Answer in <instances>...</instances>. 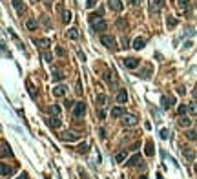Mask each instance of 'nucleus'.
<instances>
[{"instance_id": "27", "label": "nucleus", "mask_w": 197, "mask_h": 179, "mask_svg": "<svg viewBox=\"0 0 197 179\" xmlns=\"http://www.w3.org/2000/svg\"><path fill=\"white\" fill-rule=\"evenodd\" d=\"M71 11H62V22L64 24H68V22H71Z\"/></svg>"}, {"instance_id": "4", "label": "nucleus", "mask_w": 197, "mask_h": 179, "mask_svg": "<svg viewBox=\"0 0 197 179\" xmlns=\"http://www.w3.org/2000/svg\"><path fill=\"white\" fill-rule=\"evenodd\" d=\"M84 113H86V104H84L82 101L80 103H75V106H73V117L75 119H82Z\"/></svg>"}, {"instance_id": "50", "label": "nucleus", "mask_w": 197, "mask_h": 179, "mask_svg": "<svg viewBox=\"0 0 197 179\" xmlns=\"http://www.w3.org/2000/svg\"><path fill=\"white\" fill-rule=\"evenodd\" d=\"M33 4H39V2H40V0H31Z\"/></svg>"}, {"instance_id": "46", "label": "nucleus", "mask_w": 197, "mask_h": 179, "mask_svg": "<svg viewBox=\"0 0 197 179\" xmlns=\"http://www.w3.org/2000/svg\"><path fill=\"white\" fill-rule=\"evenodd\" d=\"M99 117H101V119H104V117H106V110H101V112H99Z\"/></svg>"}, {"instance_id": "51", "label": "nucleus", "mask_w": 197, "mask_h": 179, "mask_svg": "<svg viewBox=\"0 0 197 179\" xmlns=\"http://www.w3.org/2000/svg\"><path fill=\"white\" fill-rule=\"evenodd\" d=\"M195 174H197V165H195Z\"/></svg>"}, {"instance_id": "31", "label": "nucleus", "mask_w": 197, "mask_h": 179, "mask_svg": "<svg viewBox=\"0 0 197 179\" xmlns=\"http://www.w3.org/2000/svg\"><path fill=\"white\" fill-rule=\"evenodd\" d=\"M186 137L190 139V141H197V132H195V130H188Z\"/></svg>"}, {"instance_id": "49", "label": "nucleus", "mask_w": 197, "mask_h": 179, "mask_svg": "<svg viewBox=\"0 0 197 179\" xmlns=\"http://www.w3.org/2000/svg\"><path fill=\"white\" fill-rule=\"evenodd\" d=\"M194 97L197 99V86H195V90H194Z\"/></svg>"}, {"instance_id": "36", "label": "nucleus", "mask_w": 197, "mask_h": 179, "mask_svg": "<svg viewBox=\"0 0 197 179\" xmlns=\"http://www.w3.org/2000/svg\"><path fill=\"white\" fill-rule=\"evenodd\" d=\"M179 8L181 9H188V0H179Z\"/></svg>"}, {"instance_id": "14", "label": "nucleus", "mask_w": 197, "mask_h": 179, "mask_svg": "<svg viewBox=\"0 0 197 179\" xmlns=\"http://www.w3.org/2000/svg\"><path fill=\"white\" fill-rule=\"evenodd\" d=\"M95 103H97V106H101V108H104V106L108 104V97L104 93H99L97 97H95Z\"/></svg>"}, {"instance_id": "44", "label": "nucleus", "mask_w": 197, "mask_h": 179, "mask_svg": "<svg viewBox=\"0 0 197 179\" xmlns=\"http://www.w3.org/2000/svg\"><path fill=\"white\" fill-rule=\"evenodd\" d=\"M86 6H88V8H93V6H95V0H88V2H86Z\"/></svg>"}, {"instance_id": "12", "label": "nucleus", "mask_w": 197, "mask_h": 179, "mask_svg": "<svg viewBox=\"0 0 197 179\" xmlns=\"http://www.w3.org/2000/svg\"><path fill=\"white\" fill-rule=\"evenodd\" d=\"M11 174H13V166H8L6 163H2V165H0V176H2V177H8Z\"/></svg>"}, {"instance_id": "24", "label": "nucleus", "mask_w": 197, "mask_h": 179, "mask_svg": "<svg viewBox=\"0 0 197 179\" xmlns=\"http://www.w3.org/2000/svg\"><path fill=\"white\" fill-rule=\"evenodd\" d=\"M153 152H155V150H153V143H152V141H146V150H144V154L148 155V157H152V155H153Z\"/></svg>"}, {"instance_id": "2", "label": "nucleus", "mask_w": 197, "mask_h": 179, "mask_svg": "<svg viewBox=\"0 0 197 179\" xmlns=\"http://www.w3.org/2000/svg\"><path fill=\"white\" fill-rule=\"evenodd\" d=\"M91 26H93V29H97V31H106V28H108V24L104 22L102 17H97V15H91Z\"/></svg>"}, {"instance_id": "42", "label": "nucleus", "mask_w": 197, "mask_h": 179, "mask_svg": "<svg viewBox=\"0 0 197 179\" xmlns=\"http://www.w3.org/2000/svg\"><path fill=\"white\" fill-rule=\"evenodd\" d=\"M64 106H66V108H73L75 104H73V103L70 101V99H66V103H64Z\"/></svg>"}, {"instance_id": "7", "label": "nucleus", "mask_w": 197, "mask_h": 179, "mask_svg": "<svg viewBox=\"0 0 197 179\" xmlns=\"http://www.w3.org/2000/svg\"><path fill=\"white\" fill-rule=\"evenodd\" d=\"M108 8L115 13H121L122 11V2L121 0H108Z\"/></svg>"}, {"instance_id": "11", "label": "nucleus", "mask_w": 197, "mask_h": 179, "mask_svg": "<svg viewBox=\"0 0 197 179\" xmlns=\"http://www.w3.org/2000/svg\"><path fill=\"white\" fill-rule=\"evenodd\" d=\"M2 157H11L13 155V152H11V146L8 145V141H2Z\"/></svg>"}, {"instance_id": "1", "label": "nucleus", "mask_w": 197, "mask_h": 179, "mask_svg": "<svg viewBox=\"0 0 197 179\" xmlns=\"http://www.w3.org/2000/svg\"><path fill=\"white\" fill-rule=\"evenodd\" d=\"M49 112H51V121H49V124H51L53 128H59L60 126V110H59V106L53 104L51 108H49Z\"/></svg>"}, {"instance_id": "26", "label": "nucleus", "mask_w": 197, "mask_h": 179, "mask_svg": "<svg viewBox=\"0 0 197 179\" xmlns=\"http://www.w3.org/2000/svg\"><path fill=\"white\" fill-rule=\"evenodd\" d=\"M163 8V0H153L152 2V11H161Z\"/></svg>"}, {"instance_id": "15", "label": "nucleus", "mask_w": 197, "mask_h": 179, "mask_svg": "<svg viewBox=\"0 0 197 179\" xmlns=\"http://www.w3.org/2000/svg\"><path fill=\"white\" fill-rule=\"evenodd\" d=\"M66 37H68L70 40H77V39H79V29H77V28H70V29L66 31Z\"/></svg>"}, {"instance_id": "52", "label": "nucleus", "mask_w": 197, "mask_h": 179, "mask_svg": "<svg viewBox=\"0 0 197 179\" xmlns=\"http://www.w3.org/2000/svg\"><path fill=\"white\" fill-rule=\"evenodd\" d=\"M141 179H146V177H141Z\"/></svg>"}, {"instance_id": "40", "label": "nucleus", "mask_w": 197, "mask_h": 179, "mask_svg": "<svg viewBox=\"0 0 197 179\" xmlns=\"http://www.w3.org/2000/svg\"><path fill=\"white\" fill-rule=\"evenodd\" d=\"M75 93H77V95H80V93H82V86H80V81L77 82V90H75Z\"/></svg>"}, {"instance_id": "47", "label": "nucleus", "mask_w": 197, "mask_h": 179, "mask_svg": "<svg viewBox=\"0 0 197 179\" xmlns=\"http://www.w3.org/2000/svg\"><path fill=\"white\" fill-rule=\"evenodd\" d=\"M130 4H133V6H137V4H141V0H128Z\"/></svg>"}, {"instance_id": "21", "label": "nucleus", "mask_w": 197, "mask_h": 179, "mask_svg": "<svg viewBox=\"0 0 197 179\" xmlns=\"http://www.w3.org/2000/svg\"><path fill=\"white\" fill-rule=\"evenodd\" d=\"M37 26H39V22L35 20V18H28V20H26V28H28L29 31H35Z\"/></svg>"}, {"instance_id": "8", "label": "nucleus", "mask_w": 197, "mask_h": 179, "mask_svg": "<svg viewBox=\"0 0 197 179\" xmlns=\"http://www.w3.org/2000/svg\"><path fill=\"white\" fill-rule=\"evenodd\" d=\"M183 157L186 159L188 163L195 161V150H192V148H183Z\"/></svg>"}, {"instance_id": "20", "label": "nucleus", "mask_w": 197, "mask_h": 179, "mask_svg": "<svg viewBox=\"0 0 197 179\" xmlns=\"http://www.w3.org/2000/svg\"><path fill=\"white\" fill-rule=\"evenodd\" d=\"M11 4H13V8L17 9V13H24V4H22V0H11Z\"/></svg>"}, {"instance_id": "25", "label": "nucleus", "mask_w": 197, "mask_h": 179, "mask_svg": "<svg viewBox=\"0 0 197 179\" xmlns=\"http://www.w3.org/2000/svg\"><path fill=\"white\" fill-rule=\"evenodd\" d=\"M64 141H68V143H71V141H77V134H73V132H68L66 135H62Z\"/></svg>"}, {"instance_id": "16", "label": "nucleus", "mask_w": 197, "mask_h": 179, "mask_svg": "<svg viewBox=\"0 0 197 179\" xmlns=\"http://www.w3.org/2000/svg\"><path fill=\"white\" fill-rule=\"evenodd\" d=\"M117 103H121V104H126V103H128V93H126V90H119V93H117Z\"/></svg>"}, {"instance_id": "13", "label": "nucleus", "mask_w": 197, "mask_h": 179, "mask_svg": "<svg viewBox=\"0 0 197 179\" xmlns=\"http://www.w3.org/2000/svg\"><path fill=\"white\" fill-rule=\"evenodd\" d=\"M66 90H68L66 86L59 84V86H55V88H53V95H55V97H64V95H66Z\"/></svg>"}, {"instance_id": "33", "label": "nucleus", "mask_w": 197, "mask_h": 179, "mask_svg": "<svg viewBox=\"0 0 197 179\" xmlns=\"http://www.w3.org/2000/svg\"><path fill=\"white\" fill-rule=\"evenodd\" d=\"M28 88H29V95H31L33 99H37V92H35V88H33L31 81H28Z\"/></svg>"}, {"instance_id": "10", "label": "nucleus", "mask_w": 197, "mask_h": 179, "mask_svg": "<svg viewBox=\"0 0 197 179\" xmlns=\"http://www.w3.org/2000/svg\"><path fill=\"white\" fill-rule=\"evenodd\" d=\"M126 115V110L122 108V106H115V108H111V117L113 119H119V117H124Z\"/></svg>"}, {"instance_id": "3", "label": "nucleus", "mask_w": 197, "mask_h": 179, "mask_svg": "<svg viewBox=\"0 0 197 179\" xmlns=\"http://www.w3.org/2000/svg\"><path fill=\"white\" fill-rule=\"evenodd\" d=\"M101 42H102L108 50H111V51L117 50V40H115L111 35H102V37H101Z\"/></svg>"}, {"instance_id": "34", "label": "nucleus", "mask_w": 197, "mask_h": 179, "mask_svg": "<svg viewBox=\"0 0 197 179\" xmlns=\"http://www.w3.org/2000/svg\"><path fill=\"white\" fill-rule=\"evenodd\" d=\"M55 53H57L59 57H64V55H66V50H64V48H60V46H59V48H55Z\"/></svg>"}, {"instance_id": "22", "label": "nucleus", "mask_w": 197, "mask_h": 179, "mask_svg": "<svg viewBox=\"0 0 197 179\" xmlns=\"http://www.w3.org/2000/svg\"><path fill=\"white\" fill-rule=\"evenodd\" d=\"M139 163H143V161H141V155H139V154H135L132 159H128V163H126V165H128V166H135V165H139Z\"/></svg>"}, {"instance_id": "41", "label": "nucleus", "mask_w": 197, "mask_h": 179, "mask_svg": "<svg viewBox=\"0 0 197 179\" xmlns=\"http://www.w3.org/2000/svg\"><path fill=\"white\" fill-rule=\"evenodd\" d=\"M184 35H186V37H194L195 31H194V29H186V33H183V37H184Z\"/></svg>"}, {"instance_id": "6", "label": "nucleus", "mask_w": 197, "mask_h": 179, "mask_svg": "<svg viewBox=\"0 0 197 179\" xmlns=\"http://www.w3.org/2000/svg\"><path fill=\"white\" fill-rule=\"evenodd\" d=\"M122 62H124V66L128 68V70H135V68H139L141 61H139V59H135V57H128V59H124Z\"/></svg>"}, {"instance_id": "32", "label": "nucleus", "mask_w": 197, "mask_h": 179, "mask_svg": "<svg viewBox=\"0 0 197 179\" xmlns=\"http://www.w3.org/2000/svg\"><path fill=\"white\" fill-rule=\"evenodd\" d=\"M166 26H168V28H175L177 20H175V18H172V17H168V18H166Z\"/></svg>"}, {"instance_id": "23", "label": "nucleus", "mask_w": 197, "mask_h": 179, "mask_svg": "<svg viewBox=\"0 0 197 179\" xmlns=\"http://www.w3.org/2000/svg\"><path fill=\"white\" fill-rule=\"evenodd\" d=\"M126 157H128V152H126V150H121V152H117L115 161H117V163H122V161H126Z\"/></svg>"}, {"instance_id": "30", "label": "nucleus", "mask_w": 197, "mask_h": 179, "mask_svg": "<svg viewBox=\"0 0 197 179\" xmlns=\"http://www.w3.org/2000/svg\"><path fill=\"white\" fill-rule=\"evenodd\" d=\"M51 75H53V81H55V82H60V81L64 79V75L60 73V71H57V70H55V71H53Z\"/></svg>"}, {"instance_id": "39", "label": "nucleus", "mask_w": 197, "mask_h": 179, "mask_svg": "<svg viewBox=\"0 0 197 179\" xmlns=\"http://www.w3.org/2000/svg\"><path fill=\"white\" fill-rule=\"evenodd\" d=\"M111 75H113V73H110V71H108V73L104 75V81H106V82H111V81H113V77H111Z\"/></svg>"}, {"instance_id": "17", "label": "nucleus", "mask_w": 197, "mask_h": 179, "mask_svg": "<svg viewBox=\"0 0 197 179\" xmlns=\"http://www.w3.org/2000/svg\"><path fill=\"white\" fill-rule=\"evenodd\" d=\"M144 46H146V39H144V37H137V39L133 40V48H135V50H143Z\"/></svg>"}, {"instance_id": "48", "label": "nucleus", "mask_w": 197, "mask_h": 179, "mask_svg": "<svg viewBox=\"0 0 197 179\" xmlns=\"http://www.w3.org/2000/svg\"><path fill=\"white\" fill-rule=\"evenodd\" d=\"M17 179H28V176H26V174H20V176H18Z\"/></svg>"}, {"instance_id": "19", "label": "nucleus", "mask_w": 197, "mask_h": 179, "mask_svg": "<svg viewBox=\"0 0 197 179\" xmlns=\"http://www.w3.org/2000/svg\"><path fill=\"white\" fill-rule=\"evenodd\" d=\"M179 124H181L183 128H190L192 126V121H190L186 115H179Z\"/></svg>"}, {"instance_id": "37", "label": "nucleus", "mask_w": 197, "mask_h": 179, "mask_svg": "<svg viewBox=\"0 0 197 179\" xmlns=\"http://www.w3.org/2000/svg\"><path fill=\"white\" fill-rule=\"evenodd\" d=\"M42 59H44L46 62H51V55H49L48 51H44V53H42Z\"/></svg>"}, {"instance_id": "35", "label": "nucleus", "mask_w": 197, "mask_h": 179, "mask_svg": "<svg viewBox=\"0 0 197 179\" xmlns=\"http://www.w3.org/2000/svg\"><path fill=\"white\" fill-rule=\"evenodd\" d=\"M177 112H179V115H184V113L188 112V106L181 104V106H179V110H177Z\"/></svg>"}, {"instance_id": "28", "label": "nucleus", "mask_w": 197, "mask_h": 179, "mask_svg": "<svg viewBox=\"0 0 197 179\" xmlns=\"http://www.w3.org/2000/svg\"><path fill=\"white\" fill-rule=\"evenodd\" d=\"M188 112H190L192 115H197V101H194V103L188 104Z\"/></svg>"}, {"instance_id": "45", "label": "nucleus", "mask_w": 197, "mask_h": 179, "mask_svg": "<svg viewBox=\"0 0 197 179\" xmlns=\"http://www.w3.org/2000/svg\"><path fill=\"white\" fill-rule=\"evenodd\" d=\"M79 59H80V61H82V62H84V61H86V55H84L82 51H79Z\"/></svg>"}, {"instance_id": "18", "label": "nucleus", "mask_w": 197, "mask_h": 179, "mask_svg": "<svg viewBox=\"0 0 197 179\" xmlns=\"http://www.w3.org/2000/svg\"><path fill=\"white\" fill-rule=\"evenodd\" d=\"M35 44H37L40 50H48V48L51 46V40H49V39H40V40H37Z\"/></svg>"}, {"instance_id": "38", "label": "nucleus", "mask_w": 197, "mask_h": 179, "mask_svg": "<svg viewBox=\"0 0 197 179\" xmlns=\"http://www.w3.org/2000/svg\"><path fill=\"white\" fill-rule=\"evenodd\" d=\"M168 137H170V132H168V130H161V139H168Z\"/></svg>"}, {"instance_id": "43", "label": "nucleus", "mask_w": 197, "mask_h": 179, "mask_svg": "<svg viewBox=\"0 0 197 179\" xmlns=\"http://www.w3.org/2000/svg\"><path fill=\"white\" fill-rule=\"evenodd\" d=\"M99 134H101V139H104V137H106V130L101 128V130H99Z\"/></svg>"}, {"instance_id": "5", "label": "nucleus", "mask_w": 197, "mask_h": 179, "mask_svg": "<svg viewBox=\"0 0 197 179\" xmlns=\"http://www.w3.org/2000/svg\"><path fill=\"white\" fill-rule=\"evenodd\" d=\"M161 104H163V110H170L172 106L175 104V97H168V95H163V97H161Z\"/></svg>"}, {"instance_id": "9", "label": "nucleus", "mask_w": 197, "mask_h": 179, "mask_svg": "<svg viewBox=\"0 0 197 179\" xmlns=\"http://www.w3.org/2000/svg\"><path fill=\"white\" fill-rule=\"evenodd\" d=\"M137 123H139V121H137L135 115H124L122 117V124H124V126H137Z\"/></svg>"}, {"instance_id": "29", "label": "nucleus", "mask_w": 197, "mask_h": 179, "mask_svg": "<svg viewBox=\"0 0 197 179\" xmlns=\"http://www.w3.org/2000/svg\"><path fill=\"white\" fill-rule=\"evenodd\" d=\"M77 150H79V154H88V150H90V146H88V143H80Z\"/></svg>"}]
</instances>
